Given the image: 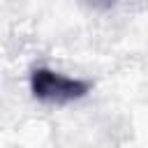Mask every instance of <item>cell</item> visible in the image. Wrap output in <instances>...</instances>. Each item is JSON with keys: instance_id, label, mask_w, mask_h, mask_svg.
<instances>
[{"instance_id": "cell-1", "label": "cell", "mask_w": 148, "mask_h": 148, "mask_svg": "<svg viewBox=\"0 0 148 148\" xmlns=\"http://www.w3.org/2000/svg\"><path fill=\"white\" fill-rule=\"evenodd\" d=\"M30 92L46 104H69L86 97L90 92V83L49 67H37L30 72Z\"/></svg>"}]
</instances>
